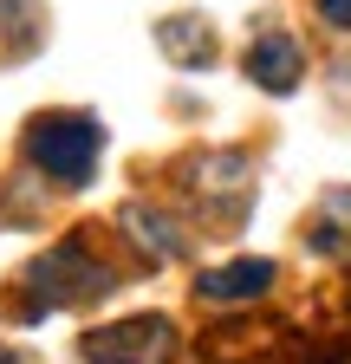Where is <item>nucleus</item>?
<instances>
[{
    "label": "nucleus",
    "instance_id": "4",
    "mask_svg": "<svg viewBox=\"0 0 351 364\" xmlns=\"http://www.w3.org/2000/svg\"><path fill=\"white\" fill-rule=\"evenodd\" d=\"M247 78L260 85V91H274V98H280V91H293L299 85V72H306V59H299V39L293 33H260L254 46H247Z\"/></svg>",
    "mask_w": 351,
    "mask_h": 364
},
{
    "label": "nucleus",
    "instance_id": "2",
    "mask_svg": "<svg viewBox=\"0 0 351 364\" xmlns=\"http://www.w3.org/2000/svg\"><path fill=\"white\" fill-rule=\"evenodd\" d=\"M98 150H104V130L92 117H78V111H53V117H39L26 130V156L46 176H59V182H85L92 163H98Z\"/></svg>",
    "mask_w": 351,
    "mask_h": 364
},
{
    "label": "nucleus",
    "instance_id": "3",
    "mask_svg": "<svg viewBox=\"0 0 351 364\" xmlns=\"http://www.w3.org/2000/svg\"><path fill=\"white\" fill-rule=\"evenodd\" d=\"M176 358V326L163 312H137L85 338V364H169Z\"/></svg>",
    "mask_w": 351,
    "mask_h": 364
},
{
    "label": "nucleus",
    "instance_id": "8",
    "mask_svg": "<svg viewBox=\"0 0 351 364\" xmlns=\"http://www.w3.org/2000/svg\"><path fill=\"white\" fill-rule=\"evenodd\" d=\"M124 221H130V228H137V241H144V247H150L156 260H169L176 247H183V241H176V235H169V221H163V215H144V208H124Z\"/></svg>",
    "mask_w": 351,
    "mask_h": 364
},
{
    "label": "nucleus",
    "instance_id": "1",
    "mask_svg": "<svg viewBox=\"0 0 351 364\" xmlns=\"http://www.w3.org/2000/svg\"><path fill=\"white\" fill-rule=\"evenodd\" d=\"M26 318H46V312H59V306H72V299H92V293H111V273L85 254L78 241H59L46 260H33V273H26Z\"/></svg>",
    "mask_w": 351,
    "mask_h": 364
},
{
    "label": "nucleus",
    "instance_id": "6",
    "mask_svg": "<svg viewBox=\"0 0 351 364\" xmlns=\"http://www.w3.org/2000/svg\"><path fill=\"white\" fill-rule=\"evenodd\" d=\"M351 241V189H332L319 202V221H313V247L319 254H338Z\"/></svg>",
    "mask_w": 351,
    "mask_h": 364
},
{
    "label": "nucleus",
    "instance_id": "5",
    "mask_svg": "<svg viewBox=\"0 0 351 364\" xmlns=\"http://www.w3.org/2000/svg\"><path fill=\"white\" fill-rule=\"evenodd\" d=\"M267 287H274V260H228V267H208L202 273V299H215V306L260 299Z\"/></svg>",
    "mask_w": 351,
    "mask_h": 364
},
{
    "label": "nucleus",
    "instance_id": "9",
    "mask_svg": "<svg viewBox=\"0 0 351 364\" xmlns=\"http://www.w3.org/2000/svg\"><path fill=\"white\" fill-rule=\"evenodd\" d=\"M319 14H325L332 26H351V0H319Z\"/></svg>",
    "mask_w": 351,
    "mask_h": 364
},
{
    "label": "nucleus",
    "instance_id": "7",
    "mask_svg": "<svg viewBox=\"0 0 351 364\" xmlns=\"http://www.w3.org/2000/svg\"><path fill=\"white\" fill-rule=\"evenodd\" d=\"M156 39H163L183 65H208V53H215V39H208L195 20H163V26H156Z\"/></svg>",
    "mask_w": 351,
    "mask_h": 364
}]
</instances>
